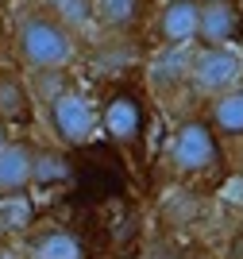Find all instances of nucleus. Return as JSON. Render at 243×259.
<instances>
[{
    "label": "nucleus",
    "mask_w": 243,
    "mask_h": 259,
    "mask_svg": "<svg viewBox=\"0 0 243 259\" xmlns=\"http://www.w3.org/2000/svg\"><path fill=\"white\" fill-rule=\"evenodd\" d=\"M81 54V39L66 31L51 12L35 4H23L12 23V58L23 74L35 70H70Z\"/></svg>",
    "instance_id": "obj_1"
},
{
    "label": "nucleus",
    "mask_w": 243,
    "mask_h": 259,
    "mask_svg": "<svg viewBox=\"0 0 243 259\" xmlns=\"http://www.w3.org/2000/svg\"><path fill=\"white\" fill-rule=\"evenodd\" d=\"M101 112V128L112 143H116L124 159L131 166L147 162V147H151V97L143 85H120L108 89V97L96 105Z\"/></svg>",
    "instance_id": "obj_2"
},
{
    "label": "nucleus",
    "mask_w": 243,
    "mask_h": 259,
    "mask_svg": "<svg viewBox=\"0 0 243 259\" xmlns=\"http://www.w3.org/2000/svg\"><path fill=\"white\" fill-rule=\"evenodd\" d=\"M166 166L178 182L209 178L220 166V140L212 136L209 120L201 112H185V116L174 120L166 140Z\"/></svg>",
    "instance_id": "obj_3"
},
{
    "label": "nucleus",
    "mask_w": 243,
    "mask_h": 259,
    "mask_svg": "<svg viewBox=\"0 0 243 259\" xmlns=\"http://www.w3.org/2000/svg\"><path fill=\"white\" fill-rule=\"evenodd\" d=\"M243 85V51L239 47H193L185 70V93L212 101Z\"/></svg>",
    "instance_id": "obj_4"
},
{
    "label": "nucleus",
    "mask_w": 243,
    "mask_h": 259,
    "mask_svg": "<svg viewBox=\"0 0 243 259\" xmlns=\"http://www.w3.org/2000/svg\"><path fill=\"white\" fill-rule=\"evenodd\" d=\"M42 116H46V128H51L54 143L66 147V151L74 155L81 147L96 140V132H101V112H96V101L81 89H70L62 97L54 101V105L42 108Z\"/></svg>",
    "instance_id": "obj_5"
},
{
    "label": "nucleus",
    "mask_w": 243,
    "mask_h": 259,
    "mask_svg": "<svg viewBox=\"0 0 243 259\" xmlns=\"http://www.w3.org/2000/svg\"><path fill=\"white\" fill-rule=\"evenodd\" d=\"M197 12L201 0H162L151 12V35L162 51H189L197 43Z\"/></svg>",
    "instance_id": "obj_6"
},
{
    "label": "nucleus",
    "mask_w": 243,
    "mask_h": 259,
    "mask_svg": "<svg viewBox=\"0 0 243 259\" xmlns=\"http://www.w3.org/2000/svg\"><path fill=\"white\" fill-rule=\"evenodd\" d=\"M23 259H89L85 240L58 221H35L20 244Z\"/></svg>",
    "instance_id": "obj_7"
},
{
    "label": "nucleus",
    "mask_w": 243,
    "mask_h": 259,
    "mask_svg": "<svg viewBox=\"0 0 243 259\" xmlns=\"http://www.w3.org/2000/svg\"><path fill=\"white\" fill-rule=\"evenodd\" d=\"M155 0H93V31L108 39H135L151 23Z\"/></svg>",
    "instance_id": "obj_8"
},
{
    "label": "nucleus",
    "mask_w": 243,
    "mask_h": 259,
    "mask_svg": "<svg viewBox=\"0 0 243 259\" xmlns=\"http://www.w3.org/2000/svg\"><path fill=\"white\" fill-rule=\"evenodd\" d=\"M243 35V0H201L197 47H235Z\"/></svg>",
    "instance_id": "obj_9"
},
{
    "label": "nucleus",
    "mask_w": 243,
    "mask_h": 259,
    "mask_svg": "<svg viewBox=\"0 0 243 259\" xmlns=\"http://www.w3.org/2000/svg\"><path fill=\"white\" fill-rule=\"evenodd\" d=\"M0 120L8 128L35 124V101H31V89H27V77H23L20 66H8V62H0Z\"/></svg>",
    "instance_id": "obj_10"
},
{
    "label": "nucleus",
    "mask_w": 243,
    "mask_h": 259,
    "mask_svg": "<svg viewBox=\"0 0 243 259\" xmlns=\"http://www.w3.org/2000/svg\"><path fill=\"white\" fill-rule=\"evenodd\" d=\"M31 159H35V140L12 136V143L0 151V201L27 197V190H31Z\"/></svg>",
    "instance_id": "obj_11"
},
{
    "label": "nucleus",
    "mask_w": 243,
    "mask_h": 259,
    "mask_svg": "<svg viewBox=\"0 0 243 259\" xmlns=\"http://www.w3.org/2000/svg\"><path fill=\"white\" fill-rule=\"evenodd\" d=\"M201 116L209 120V128H212V136L220 140V147L224 143H239L243 140V85L205 101Z\"/></svg>",
    "instance_id": "obj_12"
},
{
    "label": "nucleus",
    "mask_w": 243,
    "mask_h": 259,
    "mask_svg": "<svg viewBox=\"0 0 243 259\" xmlns=\"http://www.w3.org/2000/svg\"><path fill=\"white\" fill-rule=\"evenodd\" d=\"M74 178V155L58 143H35L31 159V190H58Z\"/></svg>",
    "instance_id": "obj_13"
},
{
    "label": "nucleus",
    "mask_w": 243,
    "mask_h": 259,
    "mask_svg": "<svg viewBox=\"0 0 243 259\" xmlns=\"http://www.w3.org/2000/svg\"><path fill=\"white\" fill-rule=\"evenodd\" d=\"M185 70H189V51H159L147 66V85L155 97H174L185 89Z\"/></svg>",
    "instance_id": "obj_14"
},
{
    "label": "nucleus",
    "mask_w": 243,
    "mask_h": 259,
    "mask_svg": "<svg viewBox=\"0 0 243 259\" xmlns=\"http://www.w3.org/2000/svg\"><path fill=\"white\" fill-rule=\"evenodd\" d=\"M23 77H27L35 108H46V105H54V101L62 97V93L77 89V81H74L70 70H35V74H23Z\"/></svg>",
    "instance_id": "obj_15"
},
{
    "label": "nucleus",
    "mask_w": 243,
    "mask_h": 259,
    "mask_svg": "<svg viewBox=\"0 0 243 259\" xmlns=\"http://www.w3.org/2000/svg\"><path fill=\"white\" fill-rule=\"evenodd\" d=\"M39 4L51 12L74 39L93 31V0H39Z\"/></svg>",
    "instance_id": "obj_16"
},
{
    "label": "nucleus",
    "mask_w": 243,
    "mask_h": 259,
    "mask_svg": "<svg viewBox=\"0 0 243 259\" xmlns=\"http://www.w3.org/2000/svg\"><path fill=\"white\" fill-rule=\"evenodd\" d=\"M31 209L23 197H8V201H0V236H23L27 228H31Z\"/></svg>",
    "instance_id": "obj_17"
},
{
    "label": "nucleus",
    "mask_w": 243,
    "mask_h": 259,
    "mask_svg": "<svg viewBox=\"0 0 243 259\" xmlns=\"http://www.w3.org/2000/svg\"><path fill=\"white\" fill-rule=\"evenodd\" d=\"M0 259H23L20 244H16V240H8V236H0Z\"/></svg>",
    "instance_id": "obj_18"
},
{
    "label": "nucleus",
    "mask_w": 243,
    "mask_h": 259,
    "mask_svg": "<svg viewBox=\"0 0 243 259\" xmlns=\"http://www.w3.org/2000/svg\"><path fill=\"white\" fill-rule=\"evenodd\" d=\"M8 143H12V128H8V124H4V120H0V151H4Z\"/></svg>",
    "instance_id": "obj_19"
},
{
    "label": "nucleus",
    "mask_w": 243,
    "mask_h": 259,
    "mask_svg": "<svg viewBox=\"0 0 243 259\" xmlns=\"http://www.w3.org/2000/svg\"><path fill=\"white\" fill-rule=\"evenodd\" d=\"M151 259H185V255H178V251H159V255H151Z\"/></svg>",
    "instance_id": "obj_20"
}]
</instances>
